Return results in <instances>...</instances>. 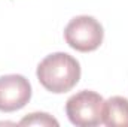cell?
I'll return each instance as SVG.
<instances>
[{
	"mask_svg": "<svg viewBox=\"0 0 128 127\" xmlns=\"http://www.w3.org/2000/svg\"><path fill=\"white\" fill-rule=\"evenodd\" d=\"M64 39L70 48L79 52H91L103 43L104 30L94 17L79 15L70 20L66 26Z\"/></svg>",
	"mask_w": 128,
	"mask_h": 127,
	"instance_id": "cell-3",
	"label": "cell"
},
{
	"mask_svg": "<svg viewBox=\"0 0 128 127\" xmlns=\"http://www.w3.org/2000/svg\"><path fill=\"white\" fill-rule=\"evenodd\" d=\"M103 124L107 127H128V99L113 96L104 100Z\"/></svg>",
	"mask_w": 128,
	"mask_h": 127,
	"instance_id": "cell-5",
	"label": "cell"
},
{
	"mask_svg": "<svg viewBox=\"0 0 128 127\" xmlns=\"http://www.w3.org/2000/svg\"><path fill=\"white\" fill-rule=\"evenodd\" d=\"M21 126H58V121L46 112H33L20 121Z\"/></svg>",
	"mask_w": 128,
	"mask_h": 127,
	"instance_id": "cell-6",
	"label": "cell"
},
{
	"mask_svg": "<svg viewBox=\"0 0 128 127\" xmlns=\"http://www.w3.org/2000/svg\"><path fill=\"white\" fill-rule=\"evenodd\" d=\"M104 99L91 91L82 90L66 102V115L72 124L78 127H94L103 123Z\"/></svg>",
	"mask_w": 128,
	"mask_h": 127,
	"instance_id": "cell-2",
	"label": "cell"
},
{
	"mask_svg": "<svg viewBox=\"0 0 128 127\" xmlns=\"http://www.w3.org/2000/svg\"><path fill=\"white\" fill-rule=\"evenodd\" d=\"M36 75L45 90L63 94L73 90L79 82L80 64L67 52H54L39 63Z\"/></svg>",
	"mask_w": 128,
	"mask_h": 127,
	"instance_id": "cell-1",
	"label": "cell"
},
{
	"mask_svg": "<svg viewBox=\"0 0 128 127\" xmlns=\"http://www.w3.org/2000/svg\"><path fill=\"white\" fill-rule=\"evenodd\" d=\"M32 99V85L22 75L0 76V111L15 112L22 109Z\"/></svg>",
	"mask_w": 128,
	"mask_h": 127,
	"instance_id": "cell-4",
	"label": "cell"
}]
</instances>
